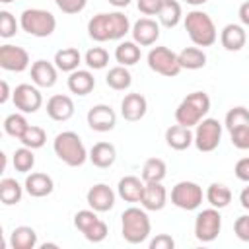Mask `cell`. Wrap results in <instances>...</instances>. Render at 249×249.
Listing matches in <instances>:
<instances>
[{
  "mask_svg": "<svg viewBox=\"0 0 249 249\" xmlns=\"http://www.w3.org/2000/svg\"><path fill=\"white\" fill-rule=\"evenodd\" d=\"M165 175H167V165H165L163 160L150 158V160L144 161L142 173H140V177H142L144 183H161L165 179Z\"/></svg>",
  "mask_w": 249,
  "mask_h": 249,
  "instance_id": "32",
  "label": "cell"
},
{
  "mask_svg": "<svg viewBox=\"0 0 249 249\" xmlns=\"http://www.w3.org/2000/svg\"><path fill=\"white\" fill-rule=\"evenodd\" d=\"M19 142H21V146H27L31 150H39L47 142V132H45V128H41L37 124H29L25 128V132L21 134Z\"/></svg>",
  "mask_w": 249,
  "mask_h": 249,
  "instance_id": "37",
  "label": "cell"
},
{
  "mask_svg": "<svg viewBox=\"0 0 249 249\" xmlns=\"http://www.w3.org/2000/svg\"><path fill=\"white\" fill-rule=\"evenodd\" d=\"M115 160H117V148L111 142H97L89 150V161L99 169L111 167Z\"/></svg>",
  "mask_w": 249,
  "mask_h": 249,
  "instance_id": "26",
  "label": "cell"
},
{
  "mask_svg": "<svg viewBox=\"0 0 249 249\" xmlns=\"http://www.w3.org/2000/svg\"><path fill=\"white\" fill-rule=\"evenodd\" d=\"M2 4H10V2H14V0H0Z\"/></svg>",
  "mask_w": 249,
  "mask_h": 249,
  "instance_id": "53",
  "label": "cell"
},
{
  "mask_svg": "<svg viewBox=\"0 0 249 249\" xmlns=\"http://www.w3.org/2000/svg\"><path fill=\"white\" fill-rule=\"evenodd\" d=\"M29 126L27 119H25V113H12L4 119V132L12 138H21V134L25 132V128Z\"/></svg>",
  "mask_w": 249,
  "mask_h": 249,
  "instance_id": "38",
  "label": "cell"
},
{
  "mask_svg": "<svg viewBox=\"0 0 249 249\" xmlns=\"http://www.w3.org/2000/svg\"><path fill=\"white\" fill-rule=\"evenodd\" d=\"M210 111V97L204 91H193L189 93L175 109V121L183 126H196Z\"/></svg>",
  "mask_w": 249,
  "mask_h": 249,
  "instance_id": "5",
  "label": "cell"
},
{
  "mask_svg": "<svg viewBox=\"0 0 249 249\" xmlns=\"http://www.w3.org/2000/svg\"><path fill=\"white\" fill-rule=\"evenodd\" d=\"M144 181L142 177L136 175H124L123 179H119L117 185V195L124 200V202H140L142 195H144Z\"/></svg>",
  "mask_w": 249,
  "mask_h": 249,
  "instance_id": "22",
  "label": "cell"
},
{
  "mask_svg": "<svg viewBox=\"0 0 249 249\" xmlns=\"http://www.w3.org/2000/svg\"><path fill=\"white\" fill-rule=\"evenodd\" d=\"M220 43L230 53L241 51L245 47V43H247L245 27L241 23H228V25H224V29L220 31Z\"/></svg>",
  "mask_w": 249,
  "mask_h": 249,
  "instance_id": "19",
  "label": "cell"
},
{
  "mask_svg": "<svg viewBox=\"0 0 249 249\" xmlns=\"http://www.w3.org/2000/svg\"><path fill=\"white\" fill-rule=\"evenodd\" d=\"M25 193L33 198H43V196H49L53 191H54V181L51 175L47 173H41V171H35V173H29L25 177Z\"/></svg>",
  "mask_w": 249,
  "mask_h": 249,
  "instance_id": "21",
  "label": "cell"
},
{
  "mask_svg": "<svg viewBox=\"0 0 249 249\" xmlns=\"http://www.w3.org/2000/svg\"><path fill=\"white\" fill-rule=\"evenodd\" d=\"M105 84L111 88V89H115V91H124V89H128L130 88V84H132V74H130V70H128V66H113V68H109V72H107V76H105Z\"/></svg>",
  "mask_w": 249,
  "mask_h": 249,
  "instance_id": "30",
  "label": "cell"
},
{
  "mask_svg": "<svg viewBox=\"0 0 249 249\" xmlns=\"http://www.w3.org/2000/svg\"><path fill=\"white\" fill-rule=\"evenodd\" d=\"M23 189H25V187H21L16 179L4 177V179L0 181V200H2V204H6V206L18 204V202L21 200Z\"/></svg>",
  "mask_w": 249,
  "mask_h": 249,
  "instance_id": "35",
  "label": "cell"
},
{
  "mask_svg": "<svg viewBox=\"0 0 249 249\" xmlns=\"http://www.w3.org/2000/svg\"><path fill=\"white\" fill-rule=\"evenodd\" d=\"M130 35L132 41L138 43L140 47H152L160 39V23L152 18H140L132 23Z\"/></svg>",
  "mask_w": 249,
  "mask_h": 249,
  "instance_id": "15",
  "label": "cell"
},
{
  "mask_svg": "<svg viewBox=\"0 0 249 249\" xmlns=\"http://www.w3.org/2000/svg\"><path fill=\"white\" fill-rule=\"evenodd\" d=\"M222 230V216L220 210L210 206L196 214L195 218V237L202 243H210L220 235Z\"/></svg>",
  "mask_w": 249,
  "mask_h": 249,
  "instance_id": "11",
  "label": "cell"
},
{
  "mask_svg": "<svg viewBox=\"0 0 249 249\" xmlns=\"http://www.w3.org/2000/svg\"><path fill=\"white\" fill-rule=\"evenodd\" d=\"M0 88H2V93H0V103H6L10 99V88H8V82L2 80L0 82Z\"/></svg>",
  "mask_w": 249,
  "mask_h": 249,
  "instance_id": "49",
  "label": "cell"
},
{
  "mask_svg": "<svg viewBox=\"0 0 249 249\" xmlns=\"http://www.w3.org/2000/svg\"><path fill=\"white\" fill-rule=\"evenodd\" d=\"M12 163H14L16 171H19V173H29V171L33 169V165H35V154H33V150L27 148V146L18 148V150L14 152V156H12Z\"/></svg>",
  "mask_w": 249,
  "mask_h": 249,
  "instance_id": "39",
  "label": "cell"
},
{
  "mask_svg": "<svg viewBox=\"0 0 249 249\" xmlns=\"http://www.w3.org/2000/svg\"><path fill=\"white\" fill-rule=\"evenodd\" d=\"M18 27H19V21L14 18V14L8 10H2L0 12V37L4 39L14 37L18 33Z\"/></svg>",
  "mask_w": 249,
  "mask_h": 249,
  "instance_id": "41",
  "label": "cell"
},
{
  "mask_svg": "<svg viewBox=\"0 0 249 249\" xmlns=\"http://www.w3.org/2000/svg\"><path fill=\"white\" fill-rule=\"evenodd\" d=\"M107 2H109L111 6H115V8H119V10H121V8H126L132 0H107Z\"/></svg>",
  "mask_w": 249,
  "mask_h": 249,
  "instance_id": "51",
  "label": "cell"
},
{
  "mask_svg": "<svg viewBox=\"0 0 249 249\" xmlns=\"http://www.w3.org/2000/svg\"><path fill=\"white\" fill-rule=\"evenodd\" d=\"M56 76H58V68L54 66V62L39 58L31 64V82L37 88H53L56 84Z\"/></svg>",
  "mask_w": 249,
  "mask_h": 249,
  "instance_id": "20",
  "label": "cell"
},
{
  "mask_svg": "<svg viewBox=\"0 0 249 249\" xmlns=\"http://www.w3.org/2000/svg\"><path fill=\"white\" fill-rule=\"evenodd\" d=\"M239 204H241L245 210H249V187H245V189L239 193Z\"/></svg>",
  "mask_w": 249,
  "mask_h": 249,
  "instance_id": "50",
  "label": "cell"
},
{
  "mask_svg": "<svg viewBox=\"0 0 249 249\" xmlns=\"http://www.w3.org/2000/svg\"><path fill=\"white\" fill-rule=\"evenodd\" d=\"M142 208L150 212H158L167 204V191L161 183H146L144 185V195L140 200Z\"/></svg>",
  "mask_w": 249,
  "mask_h": 249,
  "instance_id": "23",
  "label": "cell"
},
{
  "mask_svg": "<svg viewBox=\"0 0 249 249\" xmlns=\"http://www.w3.org/2000/svg\"><path fill=\"white\" fill-rule=\"evenodd\" d=\"M146 60L152 72L165 76V78H175L183 70L179 64V54L167 47H152Z\"/></svg>",
  "mask_w": 249,
  "mask_h": 249,
  "instance_id": "8",
  "label": "cell"
},
{
  "mask_svg": "<svg viewBox=\"0 0 249 249\" xmlns=\"http://www.w3.org/2000/svg\"><path fill=\"white\" fill-rule=\"evenodd\" d=\"M130 19L123 12H101L88 21V35L97 43L119 41L130 33Z\"/></svg>",
  "mask_w": 249,
  "mask_h": 249,
  "instance_id": "1",
  "label": "cell"
},
{
  "mask_svg": "<svg viewBox=\"0 0 249 249\" xmlns=\"http://www.w3.org/2000/svg\"><path fill=\"white\" fill-rule=\"evenodd\" d=\"M233 233L237 235V239L249 243V214H243V216L235 218V222H233Z\"/></svg>",
  "mask_w": 249,
  "mask_h": 249,
  "instance_id": "44",
  "label": "cell"
},
{
  "mask_svg": "<svg viewBox=\"0 0 249 249\" xmlns=\"http://www.w3.org/2000/svg\"><path fill=\"white\" fill-rule=\"evenodd\" d=\"M12 249H35L37 247V231L31 226H18L10 233Z\"/></svg>",
  "mask_w": 249,
  "mask_h": 249,
  "instance_id": "27",
  "label": "cell"
},
{
  "mask_svg": "<svg viewBox=\"0 0 249 249\" xmlns=\"http://www.w3.org/2000/svg\"><path fill=\"white\" fill-rule=\"evenodd\" d=\"M136 6L144 16H158L163 6V0H136Z\"/></svg>",
  "mask_w": 249,
  "mask_h": 249,
  "instance_id": "45",
  "label": "cell"
},
{
  "mask_svg": "<svg viewBox=\"0 0 249 249\" xmlns=\"http://www.w3.org/2000/svg\"><path fill=\"white\" fill-rule=\"evenodd\" d=\"M47 115L56 121V123H64L68 119H72L74 115V101L70 95H64V93H56V95H51L49 101H47Z\"/></svg>",
  "mask_w": 249,
  "mask_h": 249,
  "instance_id": "18",
  "label": "cell"
},
{
  "mask_svg": "<svg viewBox=\"0 0 249 249\" xmlns=\"http://www.w3.org/2000/svg\"><path fill=\"white\" fill-rule=\"evenodd\" d=\"M54 4L62 14L74 16V14H80L88 6V0H54Z\"/></svg>",
  "mask_w": 249,
  "mask_h": 249,
  "instance_id": "42",
  "label": "cell"
},
{
  "mask_svg": "<svg viewBox=\"0 0 249 249\" xmlns=\"http://www.w3.org/2000/svg\"><path fill=\"white\" fill-rule=\"evenodd\" d=\"M0 66L8 72H23L29 66V53L23 47L6 43L0 47Z\"/></svg>",
  "mask_w": 249,
  "mask_h": 249,
  "instance_id": "14",
  "label": "cell"
},
{
  "mask_svg": "<svg viewBox=\"0 0 249 249\" xmlns=\"http://www.w3.org/2000/svg\"><path fill=\"white\" fill-rule=\"evenodd\" d=\"M224 126L228 128V132H231V130H235V128H241V126H249V109L243 107V105L231 107V109L226 113Z\"/></svg>",
  "mask_w": 249,
  "mask_h": 249,
  "instance_id": "36",
  "label": "cell"
},
{
  "mask_svg": "<svg viewBox=\"0 0 249 249\" xmlns=\"http://www.w3.org/2000/svg\"><path fill=\"white\" fill-rule=\"evenodd\" d=\"M187 4H191V6H202V4H206L208 0H185Z\"/></svg>",
  "mask_w": 249,
  "mask_h": 249,
  "instance_id": "52",
  "label": "cell"
},
{
  "mask_svg": "<svg viewBox=\"0 0 249 249\" xmlns=\"http://www.w3.org/2000/svg\"><path fill=\"white\" fill-rule=\"evenodd\" d=\"M237 16H239L241 25H243V27H249V0H247V2H243V4L239 6Z\"/></svg>",
  "mask_w": 249,
  "mask_h": 249,
  "instance_id": "48",
  "label": "cell"
},
{
  "mask_svg": "<svg viewBox=\"0 0 249 249\" xmlns=\"http://www.w3.org/2000/svg\"><path fill=\"white\" fill-rule=\"evenodd\" d=\"M12 101L19 113H37L43 105V95L37 86L19 84L12 91Z\"/></svg>",
  "mask_w": 249,
  "mask_h": 249,
  "instance_id": "12",
  "label": "cell"
},
{
  "mask_svg": "<svg viewBox=\"0 0 249 249\" xmlns=\"http://www.w3.org/2000/svg\"><path fill=\"white\" fill-rule=\"evenodd\" d=\"M53 150H54L56 158L62 163H66L68 167H80V165H84L86 160H89V152L86 150L80 134L74 130L58 132L53 140Z\"/></svg>",
  "mask_w": 249,
  "mask_h": 249,
  "instance_id": "2",
  "label": "cell"
},
{
  "mask_svg": "<svg viewBox=\"0 0 249 249\" xmlns=\"http://www.w3.org/2000/svg\"><path fill=\"white\" fill-rule=\"evenodd\" d=\"M202 187L195 181H179L171 189V204L181 210H196L202 204Z\"/></svg>",
  "mask_w": 249,
  "mask_h": 249,
  "instance_id": "10",
  "label": "cell"
},
{
  "mask_svg": "<svg viewBox=\"0 0 249 249\" xmlns=\"http://www.w3.org/2000/svg\"><path fill=\"white\" fill-rule=\"evenodd\" d=\"M19 27L31 37H51L56 29V18L43 8H27L19 16Z\"/></svg>",
  "mask_w": 249,
  "mask_h": 249,
  "instance_id": "6",
  "label": "cell"
},
{
  "mask_svg": "<svg viewBox=\"0 0 249 249\" xmlns=\"http://www.w3.org/2000/svg\"><path fill=\"white\" fill-rule=\"evenodd\" d=\"M160 18V23L167 29H173L179 25L181 18H183V10H181V4L177 0H163V6L158 14Z\"/></svg>",
  "mask_w": 249,
  "mask_h": 249,
  "instance_id": "34",
  "label": "cell"
},
{
  "mask_svg": "<svg viewBox=\"0 0 249 249\" xmlns=\"http://www.w3.org/2000/svg\"><path fill=\"white\" fill-rule=\"evenodd\" d=\"M54 66L60 70V72H74V70H78V66H80V62H82V54H80V51L78 49H74V47H66V49H60V51H56L54 53Z\"/></svg>",
  "mask_w": 249,
  "mask_h": 249,
  "instance_id": "28",
  "label": "cell"
},
{
  "mask_svg": "<svg viewBox=\"0 0 249 249\" xmlns=\"http://www.w3.org/2000/svg\"><path fill=\"white\" fill-rule=\"evenodd\" d=\"M150 231H152V224L146 214V208L128 206L121 214V235L126 243L130 245L144 243L150 237Z\"/></svg>",
  "mask_w": 249,
  "mask_h": 249,
  "instance_id": "3",
  "label": "cell"
},
{
  "mask_svg": "<svg viewBox=\"0 0 249 249\" xmlns=\"http://www.w3.org/2000/svg\"><path fill=\"white\" fill-rule=\"evenodd\" d=\"M179 54V64L183 70H200L206 66V54L200 47H185Z\"/></svg>",
  "mask_w": 249,
  "mask_h": 249,
  "instance_id": "29",
  "label": "cell"
},
{
  "mask_svg": "<svg viewBox=\"0 0 249 249\" xmlns=\"http://www.w3.org/2000/svg\"><path fill=\"white\" fill-rule=\"evenodd\" d=\"M140 56H142L140 45L134 43V41H123L115 49V60L121 66H134L140 60Z\"/></svg>",
  "mask_w": 249,
  "mask_h": 249,
  "instance_id": "31",
  "label": "cell"
},
{
  "mask_svg": "<svg viewBox=\"0 0 249 249\" xmlns=\"http://www.w3.org/2000/svg\"><path fill=\"white\" fill-rule=\"evenodd\" d=\"M222 140V123L212 117H204L195 126V146L198 152L208 154L220 146Z\"/></svg>",
  "mask_w": 249,
  "mask_h": 249,
  "instance_id": "9",
  "label": "cell"
},
{
  "mask_svg": "<svg viewBox=\"0 0 249 249\" xmlns=\"http://www.w3.org/2000/svg\"><path fill=\"white\" fill-rule=\"evenodd\" d=\"M230 138L237 150H249V126H241V128L231 130Z\"/></svg>",
  "mask_w": 249,
  "mask_h": 249,
  "instance_id": "43",
  "label": "cell"
},
{
  "mask_svg": "<svg viewBox=\"0 0 249 249\" xmlns=\"http://www.w3.org/2000/svg\"><path fill=\"white\" fill-rule=\"evenodd\" d=\"M86 200L95 212H109L115 206V191L105 183H95L93 187H89Z\"/></svg>",
  "mask_w": 249,
  "mask_h": 249,
  "instance_id": "16",
  "label": "cell"
},
{
  "mask_svg": "<svg viewBox=\"0 0 249 249\" xmlns=\"http://www.w3.org/2000/svg\"><path fill=\"white\" fill-rule=\"evenodd\" d=\"M84 62L89 70H103L109 64V53L103 47H91L84 54Z\"/></svg>",
  "mask_w": 249,
  "mask_h": 249,
  "instance_id": "40",
  "label": "cell"
},
{
  "mask_svg": "<svg viewBox=\"0 0 249 249\" xmlns=\"http://www.w3.org/2000/svg\"><path fill=\"white\" fill-rule=\"evenodd\" d=\"M204 196H206L208 204L214 206V208H218V210L226 208L231 202V191L224 183H210L208 189H206V193H204Z\"/></svg>",
  "mask_w": 249,
  "mask_h": 249,
  "instance_id": "33",
  "label": "cell"
},
{
  "mask_svg": "<svg viewBox=\"0 0 249 249\" xmlns=\"http://www.w3.org/2000/svg\"><path fill=\"white\" fill-rule=\"evenodd\" d=\"M233 173H235V177H237L239 181L249 183V158H241V160L235 163Z\"/></svg>",
  "mask_w": 249,
  "mask_h": 249,
  "instance_id": "47",
  "label": "cell"
},
{
  "mask_svg": "<svg viewBox=\"0 0 249 249\" xmlns=\"http://www.w3.org/2000/svg\"><path fill=\"white\" fill-rule=\"evenodd\" d=\"M74 226L78 231L84 233V237L91 243H101L107 233H109V228L107 224L97 216V212L93 208H86V210H78L74 214Z\"/></svg>",
  "mask_w": 249,
  "mask_h": 249,
  "instance_id": "7",
  "label": "cell"
},
{
  "mask_svg": "<svg viewBox=\"0 0 249 249\" xmlns=\"http://www.w3.org/2000/svg\"><path fill=\"white\" fill-rule=\"evenodd\" d=\"M165 142L171 150H177V152H183L187 150L189 146L195 144V132L189 128V126H183V124H173L165 130Z\"/></svg>",
  "mask_w": 249,
  "mask_h": 249,
  "instance_id": "24",
  "label": "cell"
},
{
  "mask_svg": "<svg viewBox=\"0 0 249 249\" xmlns=\"http://www.w3.org/2000/svg\"><path fill=\"white\" fill-rule=\"evenodd\" d=\"M66 86L70 89V93H76V95H88L93 88H95V78L91 74V70H74L68 74V80H66Z\"/></svg>",
  "mask_w": 249,
  "mask_h": 249,
  "instance_id": "25",
  "label": "cell"
},
{
  "mask_svg": "<svg viewBox=\"0 0 249 249\" xmlns=\"http://www.w3.org/2000/svg\"><path fill=\"white\" fill-rule=\"evenodd\" d=\"M185 31L189 35V39L193 41V45L196 47H212L218 39V31L216 25L212 21V18L202 12V10H191L185 19Z\"/></svg>",
  "mask_w": 249,
  "mask_h": 249,
  "instance_id": "4",
  "label": "cell"
},
{
  "mask_svg": "<svg viewBox=\"0 0 249 249\" xmlns=\"http://www.w3.org/2000/svg\"><path fill=\"white\" fill-rule=\"evenodd\" d=\"M146 111H148V101L142 93H126L121 101V115L128 123H136L144 119Z\"/></svg>",
  "mask_w": 249,
  "mask_h": 249,
  "instance_id": "17",
  "label": "cell"
},
{
  "mask_svg": "<svg viewBox=\"0 0 249 249\" xmlns=\"http://www.w3.org/2000/svg\"><path fill=\"white\" fill-rule=\"evenodd\" d=\"M175 247V241L171 235L167 233H158L152 241H150V249H173Z\"/></svg>",
  "mask_w": 249,
  "mask_h": 249,
  "instance_id": "46",
  "label": "cell"
},
{
  "mask_svg": "<svg viewBox=\"0 0 249 249\" xmlns=\"http://www.w3.org/2000/svg\"><path fill=\"white\" fill-rule=\"evenodd\" d=\"M86 121H88V126L91 130H95V132H109L117 124V113L113 111L111 105L97 103V105H93L88 111Z\"/></svg>",
  "mask_w": 249,
  "mask_h": 249,
  "instance_id": "13",
  "label": "cell"
}]
</instances>
